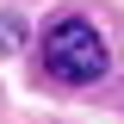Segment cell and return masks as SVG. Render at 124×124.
<instances>
[{"mask_svg":"<svg viewBox=\"0 0 124 124\" xmlns=\"http://www.w3.org/2000/svg\"><path fill=\"white\" fill-rule=\"evenodd\" d=\"M44 68L68 87H93L106 75V37L87 25V19H56L44 31Z\"/></svg>","mask_w":124,"mask_h":124,"instance_id":"obj_1","label":"cell"},{"mask_svg":"<svg viewBox=\"0 0 124 124\" xmlns=\"http://www.w3.org/2000/svg\"><path fill=\"white\" fill-rule=\"evenodd\" d=\"M25 44V25H19L13 13H0V56H6V50H19Z\"/></svg>","mask_w":124,"mask_h":124,"instance_id":"obj_2","label":"cell"}]
</instances>
